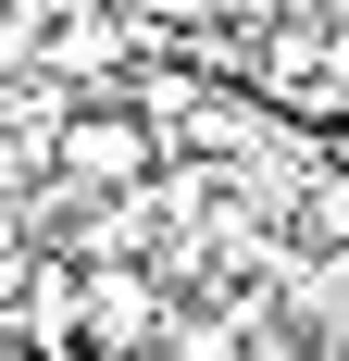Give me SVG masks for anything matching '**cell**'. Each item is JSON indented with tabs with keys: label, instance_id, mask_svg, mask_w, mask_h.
Segmentation results:
<instances>
[{
	"label": "cell",
	"instance_id": "1",
	"mask_svg": "<svg viewBox=\"0 0 349 361\" xmlns=\"http://www.w3.org/2000/svg\"><path fill=\"white\" fill-rule=\"evenodd\" d=\"M162 162H174V137L125 100V87H88V100L50 125V187H63V200H138V187H162Z\"/></svg>",
	"mask_w": 349,
	"mask_h": 361
},
{
	"label": "cell",
	"instance_id": "2",
	"mask_svg": "<svg viewBox=\"0 0 349 361\" xmlns=\"http://www.w3.org/2000/svg\"><path fill=\"white\" fill-rule=\"evenodd\" d=\"M25 262H37V200L0 187V274H25Z\"/></svg>",
	"mask_w": 349,
	"mask_h": 361
}]
</instances>
